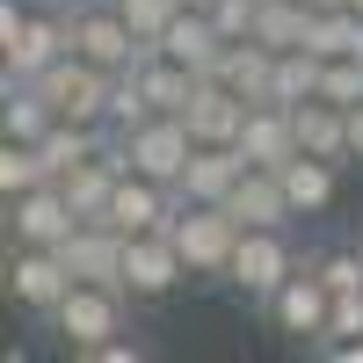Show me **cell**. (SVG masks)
<instances>
[{"label": "cell", "instance_id": "obj_1", "mask_svg": "<svg viewBox=\"0 0 363 363\" xmlns=\"http://www.w3.org/2000/svg\"><path fill=\"white\" fill-rule=\"evenodd\" d=\"M73 51L66 29V0H44V8H22V0H0V80H37L44 66Z\"/></svg>", "mask_w": 363, "mask_h": 363}, {"label": "cell", "instance_id": "obj_2", "mask_svg": "<svg viewBox=\"0 0 363 363\" xmlns=\"http://www.w3.org/2000/svg\"><path fill=\"white\" fill-rule=\"evenodd\" d=\"M44 327H51L73 356H95L102 342H116V335L131 327V298H124V284H73V291L44 313Z\"/></svg>", "mask_w": 363, "mask_h": 363}, {"label": "cell", "instance_id": "obj_3", "mask_svg": "<svg viewBox=\"0 0 363 363\" xmlns=\"http://www.w3.org/2000/svg\"><path fill=\"white\" fill-rule=\"evenodd\" d=\"M291 269H298V247H291V225H247L240 233V247H233V269H225V284L247 298V306H269L284 284H291Z\"/></svg>", "mask_w": 363, "mask_h": 363}, {"label": "cell", "instance_id": "obj_4", "mask_svg": "<svg viewBox=\"0 0 363 363\" xmlns=\"http://www.w3.org/2000/svg\"><path fill=\"white\" fill-rule=\"evenodd\" d=\"M174 247H182V262H189V277H218L225 284V269H233V247H240V225L225 203H189L182 196V211H174Z\"/></svg>", "mask_w": 363, "mask_h": 363}, {"label": "cell", "instance_id": "obj_5", "mask_svg": "<svg viewBox=\"0 0 363 363\" xmlns=\"http://www.w3.org/2000/svg\"><path fill=\"white\" fill-rule=\"evenodd\" d=\"M66 29H73V51L109 66V73H131L138 58L153 51L124 15H116V0H66Z\"/></svg>", "mask_w": 363, "mask_h": 363}, {"label": "cell", "instance_id": "obj_6", "mask_svg": "<svg viewBox=\"0 0 363 363\" xmlns=\"http://www.w3.org/2000/svg\"><path fill=\"white\" fill-rule=\"evenodd\" d=\"M37 87H44V102H51L58 116H73V124H109L116 73H109V66H95V58L66 51L58 66H44V73H37Z\"/></svg>", "mask_w": 363, "mask_h": 363}, {"label": "cell", "instance_id": "obj_7", "mask_svg": "<svg viewBox=\"0 0 363 363\" xmlns=\"http://www.w3.org/2000/svg\"><path fill=\"white\" fill-rule=\"evenodd\" d=\"M116 284H124L131 306H160V298H174L196 277H189V262H182V247H174V233H131L124 240V277Z\"/></svg>", "mask_w": 363, "mask_h": 363}, {"label": "cell", "instance_id": "obj_8", "mask_svg": "<svg viewBox=\"0 0 363 363\" xmlns=\"http://www.w3.org/2000/svg\"><path fill=\"white\" fill-rule=\"evenodd\" d=\"M80 277L66 269V255L58 247H8V269H0V291H8V306L29 313V320H44L58 298H66Z\"/></svg>", "mask_w": 363, "mask_h": 363}, {"label": "cell", "instance_id": "obj_9", "mask_svg": "<svg viewBox=\"0 0 363 363\" xmlns=\"http://www.w3.org/2000/svg\"><path fill=\"white\" fill-rule=\"evenodd\" d=\"M0 203H8V247H66L73 225H80L66 182H37V189L0 196Z\"/></svg>", "mask_w": 363, "mask_h": 363}, {"label": "cell", "instance_id": "obj_10", "mask_svg": "<svg viewBox=\"0 0 363 363\" xmlns=\"http://www.w3.org/2000/svg\"><path fill=\"white\" fill-rule=\"evenodd\" d=\"M116 138H124V167L153 174V182H182V167L196 153V131L182 116H145L138 131H116Z\"/></svg>", "mask_w": 363, "mask_h": 363}, {"label": "cell", "instance_id": "obj_11", "mask_svg": "<svg viewBox=\"0 0 363 363\" xmlns=\"http://www.w3.org/2000/svg\"><path fill=\"white\" fill-rule=\"evenodd\" d=\"M262 313H269V327H277V335H291V342L320 349V335H327V313H335V291H327V284L313 277V269L298 262V269H291V284H284L277 298H269Z\"/></svg>", "mask_w": 363, "mask_h": 363}, {"label": "cell", "instance_id": "obj_12", "mask_svg": "<svg viewBox=\"0 0 363 363\" xmlns=\"http://www.w3.org/2000/svg\"><path fill=\"white\" fill-rule=\"evenodd\" d=\"M153 44L174 58V66H189V73L203 80V73H218V58H225V29L211 22V8H189V0H182V8H174V22L160 29Z\"/></svg>", "mask_w": 363, "mask_h": 363}, {"label": "cell", "instance_id": "obj_13", "mask_svg": "<svg viewBox=\"0 0 363 363\" xmlns=\"http://www.w3.org/2000/svg\"><path fill=\"white\" fill-rule=\"evenodd\" d=\"M247 109H255L247 95H233L218 73H203V80H196V95H189V109H182V124L196 131V145H240Z\"/></svg>", "mask_w": 363, "mask_h": 363}, {"label": "cell", "instance_id": "obj_14", "mask_svg": "<svg viewBox=\"0 0 363 363\" xmlns=\"http://www.w3.org/2000/svg\"><path fill=\"white\" fill-rule=\"evenodd\" d=\"M58 255H66V269H73L80 284H116V277H124V233L102 225V218H80Z\"/></svg>", "mask_w": 363, "mask_h": 363}, {"label": "cell", "instance_id": "obj_15", "mask_svg": "<svg viewBox=\"0 0 363 363\" xmlns=\"http://www.w3.org/2000/svg\"><path fill=\"white\" fill-rule=\"evenodd\" d=\"M225 211H233L240 225H298V211H291V196H284V174H277V167H247V174L233 182Z\"/></svg>", "mask_w": 363, "mask_h": 363}, {"label": "cell", "instance_id": "obj_16", "mask_svg": "<svg viewBox=\"0 0 363 363\" xmlns=\"http://www.w3.org/2000/svg\"><path fill=\"white\" fill-rule=\"evenodd\" d=\"M240 174H247V153H240V145H196L174 189L189 196V203H225Z\"/></svg>", "mask_w": 363, "mask_h": 363}, {"label": "cell", "instance_id": "obj_17", "mask_svg": "<svg viewBox=\"0 0 363 363\" xmlns=\"http://www.w3.org/2000/svg\"><path fill=\"white\" fill-rule=\"evenodd\" d=\"M240 153H247V167H284L298 153V124L284 102H255L247 124H240Z\"/></svg>", "mask_w": 363, "mask_h": 363}, {"label": "cell", "instance_id": "obj_18", "mask_svg": "<svg viewBox=\"0 0 363 363\" xmlns=\"http://www.w3.org/2000/svg\"><path fill=\"white\" fill-rule=\"evenodd\" d=\"M291 124H298V153H320V160L349 167V109H342V102L313 95V102L291 109Z\"/></svg>", "mask_w": 363, "mask_h": 363}, {"label": "cell", "instance_id": "obj_19", "mask_svg": "<svg viewBox=\"0 0 363 363\" xmlns=\"http://www.w3.org/2000/svg\"><path fill=\"white\" fill-rule=\"evenodd\" d=\"M277 174H284V196H291L298 218H320V211H335V189H342V167H335V160H320V153H291Z\"/></svg>", "mask_w": 363, "mask_h": 363}, {"label": "cell", "instance_id": "obj_20", "mask_svg": "<svg viewBox=\"0 0 363 363\" xmlns=\"http://www.w3.org/2000/svg\"><path fill=\"white\" fill-rule=\"evenodd\" d=\"M51 124H58V109L44 102L37 80H0V138H29L37 145Z\"/></svg>", "mask_w": 363, "mask_h": 363}, {"label": "cell", "instance_id": "obj_21", "mask_svg": "<svg viewBox=\"0 0 363 363\" xmlns=\"http://www.w3.org/2000/svg\"><path fill=\"white\" fill-rule=\"evenodd\" d=\"M218 80L233 87V95H247V102H269V80H277V51H269V44H255V37H240V44H225V58H218Z\"/></svg>", "mask_w": 363, "mask_h": 363}, {"label": "cell", "instance_id": "obj_22", "mask_svg": "<svg viewBox=\"0 0 363 363\" xmlns=\"http://www.w3.org/2000/svg\"><path fill=\"white\" fill-rule=\"evenodd\" d=\"M306 37H313V8H306V0H262L255 44H269V51H306Z\"/></svg>", "mask_w": 363, "mask_h": 363}, {"label": "cell", "instance_id": "obj_23", "mask_svg": "<svg viewBox=\"0 0 363 363\" xmlns=\"http://www.w3.org/2000/svg\"><path fill=\"white\" fill-rule=\"evenodd\" d=\"M320 66H327L320 51H277V80H269V102H284V109L313 102V95H320Z\"/></svg>", "mask_w": 363, "mask_h": 363}, {"label": "cell", "instance_id": "obj_24", "mask_svg": "<svg viewBox=\"0 0 363 363\" xmlns=\"http://www.w3.org/2000/svg\"><path fill=\"white\" fill-rule=\"evenodd\" d=\"M306 51H320V58H363V8H327V15H313Z\"/></svg>", "mask_w": 363, "mask_h": 363}, {"label": "cell", "instance_id": "obj_25", "mask_svg": "<svg viewBox=\"0 0 363 363\" xmlns=\"http://www.w3.org/2000/svg\"><path fill=\"white\" fill-rule=\"evenodd\" d=\"M306 269H313L335 298H342V291H363V247H356V240H335V247L306 255Z\"/></svg>", "mask_w": 363, "mask_h": 363}, {"label": "cell", "instance_id": "obj_26", "mask_svg": "<svg viewBox=\"0 0 363 363\" xmlns=\"http://www.w3.org/2000/svg\"><path fill=\"white\" fill-rule=\"evenodd\" d=\"M320 95L327 102H363V58H327V66H320Z\"/></svg>", "mask_w": 363, "mask_h": 363}, {"label": "cell", "instance_id": "obj_27", "mask_svg": "<svg viewBox=\"0 0 363 363\" xmlns=\"http://www.w3.org/2000/svg\"><path fill=\"white\" fill-rule=\"evenodd\" d=\"M174 8H182V0H116V15H124V22L138 29V37H145V44H153V37H160V29L174 22Z\"/></svg>", "mask_w": 363, "mask_h": 363}, {"label": "cell", "instance_id": "obj_28", "mask_svg": "<svg viewBox=\"0 0 363 363\" xmlns=\"http://www.w3.org/2000/svg\"><path fill=\"white\" fill-rule=\"evenodd\" d=\"M255 15H262V0H211V22L225 29V44L255 37Z\"/></svg>", "mask_w": 363, "mask_h": 363}, {"label": "cell", "instance_id": "obj_29", "mask_svg": "<svg viewBox=\"0 0 363 363\" xmlns=\"http://www.w3.org/2000/svg\"><path fill=\"white\" fill-rule=\"evenodd\" d=\"M138 356H145L138 342H124V335H116V342H102V349L87 356V363H138Z\"/></svg>", "mask_w": 363, "mask_h": 363}, {"label": "cell", "instance_id": "obj_30", "mask_svg": "<svg viewBox=\"0 0 363 363\" xmlns=\"http://www.w3.org/2000/svg\"><path fill=\"white\" fill-rule=\"evenodd\" d=\"M349 167H363V102H349Z\"/></svg>", "mask_w": 363, "mask_h": 363}, {"label": "cell", "instance_id": "obj_31", "mask_svg": "<svg viewBox=\"0 0 363 363\" xmlns=\"http://www.w3.org/2000/svg\"><path fill=\"white\" fill-rule=\"evenodd\" d=\"M306 8H313V15H327V8H349V0H306Z\"/></svg>", "mask_w": 363, "mask_h": 363}, {"label": "cell", "instance_id": "obj_32", "mask_svg": "<svg viewBox=\"0 0 363 363\" xmlns=\"http://www.w3.org/2000/svg\"><path fill=\"white\" fill-rule=\"evenodd\" d=\"M189 8H211V0H189Z\"/></svg>", "mask_w": 363, "mask_h": 363}, {"label": "cell", "instance_id": "obj_33", "mask_svg": "<svg viewBox=\"0 0 363 363\" xmlns=\"http://www.w3.org/2000/svg\"><path fill=\"white\" fill-rule=\"evenodd\" d=\"M349 8H363V0H349Z\"/></svg>", "mask_w": 363, "mask_h": 363}, {"label": "cell", "instance_id": "obj_34", "mask_svg": "<svg viewBox=\"0 0 363 363\" xmlns=\"http://www.w3.org/2000/svg\"><path fill=\"white\" fill-rule=\"evenodd\" d=\"M356 247H363V233H356Z\"/></svg>", "mask_w": 363, "mask_h": 363}]
</instances>
